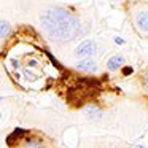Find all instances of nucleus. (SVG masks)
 Here are the masks:
<instances>
[{
    "instance_id": "f257e3e1",
    "label": "nucleus",
    "mask_w": 148,
    "mask_h": 148,
    "mask_svg": "<svg viewBox=\"0 0 148 148\" xmlns=\"http://www.w3.org/2000/svg\"><path fill=\"white\" fill-rule=\"evenodd\" d=\"M40 27L53 43H67L81 32V23L75 14L61 7H49L40 13Z\"/></svg>"
},
{
    "instance_id": "f03ea898",
    "label": "nucleus",
    "mask_w": 148,
    "mask_h": 148,
    "mask_svg": "<svg viewBox=\"0 0 148 148\" xmlns=\"http://www.w3.org/2000/svg\"><path fill=\"white\" fill-rule=\"evenodd\" d=\"M97 53V43L94 40H83L81 43H78L77 48L73 49V54L80 59L84 58H92Z\"/></svg>"
},
{
    "instance_id": "7ed1b4c3",
    "label": "nucleus",
    "mask_w": 148,
    "mask_h": 148,
    "mask_svg": "<svg viewBox=\"0 0 148 148\" xmlns=\"http://www.w3.org/2000/svg\"><path fill=\"white\" fill-rule=\"evenodd\" d=\"M75 69L78 72H84V73H94L97 70V62L92 58H84L75 64Z\"/></svg>"
},
{
    "instance_id": "20e7f679",
    "label": "nucleus",
    "mask_w": 148,
    "mask_h": 148,
    "mask_svg": "<svg viewBox=\"0 0 148 148\" xmlns=\"http://www.w3.org/2000/svg\"><path fill=\"white\" fill-rule=\"evenodd\" d=\"M137 29L140 30L142 34H148V10H140L137 14H135L134 19Z\"/></svg>"
},
{
    "instance_id": "39448f33",
    "label": "nucleus",
    "mask_w": 148,
    "mask_h": 148,
    "mask_svg": "<svg viewBox=\"0 0 148 148\" xmlns=\"http://www.w3.org/2000/svg\"><path fill=\"white\" fill-rule=\"evenodd\" d=\"M123 65H124V56L123 54H115L107 61V69H108L110 72L118 70V69H121Z\"/></svg>"
},
{
    "instance_id": "423d86ee",
    "label": "nucleus",
    "mask_w": 148,
    "mask_h": 148,
    "mask_svg": "<svg viewBox=\"0 0 148 148\" xmlns=\"http://www.w3.org/2000/svg\"><path fill=\"white\" fill-rule=\"evenodd\" d=\"M84 116H86L88 119H92V121H97V119L102 116V112H100L99 108H96V107H89V108L84 110Z\"/></svg>"
},
{
    "instance_id": "0eeeda50",
    "label": "nucleus",
    "mask_w": 148,
    "mask_h": 148,
    "mask_svg": "<svg viewBox=\"0 0 148 148\" xmlns=\"http://www.w3.org/2000/svg\"><path fill=\"white\" fill-rule=\"evenodd\" d=\"M24 148H46L45 143H43L40 138H35V137H30L26 140V143H24Z\"/></svg>"
},
{
    "instance_id": "6e6552de",
    "label": "nucleus",
    "mask_w": 148,
    "mask_h": 148,
    "mask_svg": "<svg viewBox=\"0 0 148 148\" xmlns=\"http://www.w3.org/2000/svg\"><path fill=\"white\" fill-rule=\"evenodd\" d=\"M10 30H11L10 23H8V21H5V19H0V40L5 38V37L10 34Z\"/></svg>"
},
{
    "instance_id": "1a4fd4ad",
    "label": "nucleus",
    "mask_w": 148,
    "mask_h": 148,
    "mask_svg": "<svg viewBox=\"0 0 148 148\" xmlns=\"http://www.w3.org/2000/svg\"><path fill=\"white\" fill-rule=\"evenodd\" d=\"M113 40H115V43H116V45H124V40H123L121 37H115Z\"/></svg>"
},
{
    "instance_id": "9d476101",
    "label": "nucleus",
    "mask_w": 148,
    "mask_h": 148,
    "mask_svg": "<svg viewBox=\"0 0 148 148\" xmlns=\"http://www.w3.org/2000/svg\"><path fill=\"white\" fill-rule=\"evenodd\" d=\"M143 84H145V86L148 88V72H147V73H145V75H143Z\"/></svg>"
},
{
    "instance_id": "9b49d317",
    "label": "nucleus",
    "mask_w": 148,
    "mask_h": 148,
    "mask_svg": "<svg viewBox=\"0 0 148 148\" xmlns=\"http://www.w3.org/2000/svg\"><path fill=\"white\" fill-rule=\"evenodd\" d=\"M2 116H3V115H2V110H0V119H2Z\"/></svg>"
},
{
    "instance_id": "f8f14e48",
    "label": "nucleus",
    "mask_w": 148,
    "mask_h": 148,
    "mask_svg": "<svg viewBox=\"0 0 148 148\" xmlns=\"http://www.w3.org/2000/svg\"><path fill=\"white\" fill-rule=\"evenodd\" d=\"M2 100H3V97H0V102H2Z\"/></svg>"
}]
</instances>
